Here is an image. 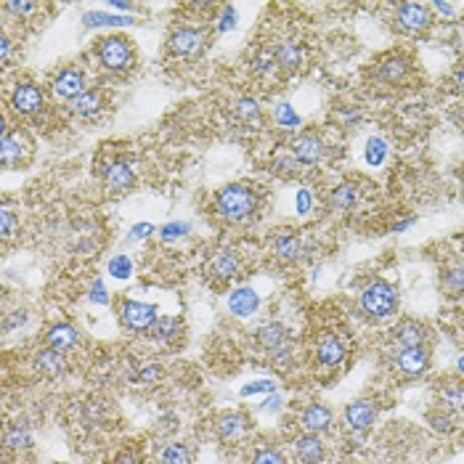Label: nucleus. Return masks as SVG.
<instances>
[{
    "mask_svg": "<svg viewBox=\"0 0 464 464\" xmlns=\"http://www.w3.org/2000/svg\"><path fill=\"white\" fill-rule=\"evenodd\" d=\"M255 207H258V197L244 183H231L218 191V197H215V210L226 220H244L255 213Z\"/></svg>",
    "mask_w": 464,
    "mask_h": 464,
    "instance_id": "nucleus-1",
    "label": "nucleus"
},
{
    "mask_svg": "<svg viewBox=\"0 0 464 464\" xmlns=\"http://www.w3.org/2000/svg\"><path fill=\"white\" fill-rule=\"evenodd\" d=\"M395 289L390 284H385V281H374L371 286L364 289V295H361V305L364 310L369 313L371 319H385V316H390L395 310Z\"/></svg>",
    "mask_w": 464,
    "mask_h": 464,
    "instance_id": "nucleus-2",
    "label": "nucleus"
},
{
    "mask_svg": "<svg viewBox=\"0 0 464 464\" xmlns=\"http://www.w3.org/2000/svg\"><path fill=\"white\" fill-rule=\"evenodd\" d=\"M98 59L112 72H125L133 64V46L122 37H107L98 43Z\"/></svg>",
    "mask_w": 464,
    "mask_h": 464,
    "instance_id": "nucleus-3",
    "label": "nucleus"
},
{
    "mask_svg": "<svg viewBox=\"0 0 464 464\" xmlns=\"http://www.w3.org/2000/svg\"><path fill=\"white\" fill-rule=\"evenodd\" d=\"M157 319H159V316H157L154 305H143V303H133V300H128V303L122 305V322L128 324L131 329H135V332H149V326H152Z\"/></svg>",
    "mask_w": 464,
    "mask_h": 464,
    "instance_id": "nucleus-4",
    "label": "nucleus"
},
{
    "mask_svg": "<svg viewBox=\"0 0 464 464\" xmlns=\"http://www.w3.org/2000/svg\"><path fill=\"white\" fill-rule=\"evenodd\" d=\"M398 24L406 32H422L430 24V8L422 3H404L398 8Z\"/></svg>",
    "mask_w": 464,
    "mask_h": 464,
    "instance_id": "nucleus-5",
    "label": "nucleus"
},
{
    "mask_svg": "<svg viewBox=\"0 0 464 464\" xmlns=\"http://www.w3.org/2000/svg\"><path fill=\"white\" fill-rule=\"evenodd\" d=\"M11 107L16 109L19 114H35L37 109L43 107V93H40L32 83L16 85L11 95Z\"/></svg>",
    "mask_w": 464,
    "mask_h": 464,
    "instance_id": "nucleus-6",
    "label": "nucleus"
},
{
    "mask_svg": "<svg viewBox=\"0 0 464 464\" xmlns=\"http://www.w3.org/2000/svg\"><path fill=\"white\" fill-rule=\"evenodd\" d=\"M202 48V32L199 29H191V27H180L170 37V51L175 56H194L197 51Z\"/></svg>",
    "mask_w": 464,
    "mask_h": 464,
    "instance_id": "nucleus-7",
    "label": "nucleus"
},
{
    "mask_svg": "<svg viewBox=\"0 0 464 464\" xmlns=\"http://www.w3.org/2000/svg\"><path fill=\"white\" fill-rule=\"evenodd\" d=\"M292 157L303 162V165H316V162H322L324 159V143L316 138V135H300L298 141L292 143Z\"/></svg>",
    "mask_w": 464,
    "mask_h": 464,
    "instance_id": "nucleus-8",
    "label": "nucleus"
},
{
    "mask_svg": "<svg viewBox=\"0 0 464 464\" xmlns=\"http://www.w3.org/2000/svg\"><path fill=\"white\" fill-rule=\"evenodd\" d=\"M395 366L406 374H422L430 366V353L425 347H404L395 356Z\"/></svg>",
    "mask_w": 464,
    "mask_h": 464,
    "instance_id": "nucleus-9",
    "label": "nucleus"
},
{
    "mask_svg": "<svg viewBox=\"0 0 464 464\" xmlns=\"http://www.w3.org/2000/svg\"><path fill=\"white\" fill-rule=\"evenodd\" d=\"M85 85V77L80 69H64L53 80V91H56V95L59 98H80V95L85 93L83 91Z\"/></svg>",
    "mask_w": 464,
    "mask_h": 464,
    "instance_id": "nucleus-10",
    "label": "nucleus"
},
{
    "mask_svg": "<svg viewBox=\"0 0 464 464\" xmlns=\"http://www.w3.org/2000/svg\"><path fill=\"white\" fill-rule=\"evenodd\" d=\"M300 425L305 432L310 435H316V432H324V430H329L332 425V411L322 404H310L305 411H303V419H300Z\"/></svg>",
    "mask_w": 464,
    "mask_h": 464,
    "instance_id": "nucleus-11",
    "label": "nucleus"
},
{
    "mask_svg": "<svg viewBox=\"0 0 464 464\" xmlns=\"http://www.w3.org/2000/svg\"><path fill=\"white\" fill-rule=\"evenodd\" d=\"M316 356H319V361H322L324 366H337L345 358V347H343V343L334 334H322L319 337V345H316Z\"/></svg>",
    "mask_w": 464,
    "mask_h": 464,
    "instance_id": "nucleus-12",
    "label": "nucleus"
},
{
    "mask_svg": "<svg viewBox=\"0 0 464 464\" xmlns=\"http://www.w3.org/2000/svg\"><path fill=\"white\" fill-rule=\"evenodd\" d=\"M35 364H37V369L43 371L46 377H59V374H64V369H67L61 350H53V347L40 350V353L35 356Z\"/></svg>",
    "mask_w": 464,
    "mask_h": 464,
    "instance_id": "nucleus-13",
    "label": "nucleus"
},
{
    "mask_svg": "<svg viewBox=\"0 0 464 464\" xmlns=\"http://www.w3.org/2000/svg\"><path fill=\"white\" fill-rule=\"evenodd\" d=\"M258 305H260V300L247 286L231 292V298H228V308H231V313H237V316H250L252 310H258Z\"/></svg>",
    "mask_w": 464,
    "mask_h": 464,
    "instance_id": "nucleus-14",
    "label": "nucleus"
},
{
    "mask_svg": "<svg viewBox=\"0 0 464 464\" xmlns=\"http://www.w3.org/2000/svg\"><path fill=\"white\" fill-rule=\"evenodd\" d=\"M0 157H3V165L6 167H16L22 162V135L19 133H8L3 131V138H0Z\"/></svg>",
    "mask_w": 464,
    "mask_h": 464,
    "instance_id": "nucleus-15",
    "label": "nucleus"
},
{
    "mask_svg": "<svg viewBox=\"0 0 464 464\" xmlns=\"http://www.w3.org/2000/svg\"><path fill=\"white\" fill-rule=\"evenodd\" d=\"M395 343H401L404 347H422V340H425V329L422 324L417 322H401L393 329Z\"/></svg>",
    "mask_w": 464,
    "mask_h": 464,
    "instance_id": "nucleus-16",
    "label": "nucleus"
},
{
    "mask_svg": "<svg viewBox=\"0 0 464 464\" xmlns=\"http://www.w3.org/2000/svg\"><path fill=\"white\" fill-rule=\"evenodd\" d=\"M133 167L125 165V162H114V165L107 167V173H104V180H107L109 189L114 191H122V189H131L133 186Z\"/></svg>",
    "mask_w": 464,
    "mask_h": 464,
    "instance_id": "nucleus-17",
    "label": "nucleus"
},
{
    "mask_svg": "<svg viewBox=\"0 0 464 464\" xmlns=\"http://www.w3.org/2000/svg\"><path fill=\"white\" fill-rule=\"evenodd\" d=\"M345 419L353 430H366L374 422V409L366 401H353L345 409Z\"/></svg>",
    "mask_w": 464,
    "mask_h": 464,
    "instance_id": "nucleus-18",
    "label": "nucleus"
},
{
    "mask_svg": "<svg viewBox=\"0 0 464 464\" xmlns=\"http://www.w3.org/2000/svg\"><path fill=\"white\" fill-rule=\"evenodd\" d=\"M258 343L263 347H268L271 353L279 350V347H286V329L281 324H265L258 329Z\"/></svg>",
    "mask_w": 464,
    "mask_h": 464,
    "instance_id": "nucleus-19",
    "label": "nucleus"
},
{
    "mask_svg": "<svg viewBox=\"0 0 464 464\" xmlns=\"http://www.w3.org/2000/svg\"><path fill=\"white\" fill-rule=\"evenodd\" d=\"M298 459L303 464H319L324 459V443L316 435L298 438Z\"/></svg>",
    "mask_w": 464,
    "mask_h": 464,
    "instance_id": "nucleus-20",
    "label": "nucleus"
},
{
    "mask_svg": "<svg viewBox=\"0 0 464 464\" xmlns=\"http://www.w3.org/2000/svg\"><path fill=\"white\" fill-rule=\"evenodd\" d=\"M356 202H358V191L350 183H343V186L332 189V194H329V210H334V213L350 210Z\"/></svg>",
    "mask_w": 464,
    "mask_h": 464,
    "instance_id": "nucleus-21",
    "label": "nucleus"
},
{
    "mask_svg": "<svg viewBox=\"0 0 464 464\" xmlns=\"http://www.w3.org/2000/svg\"><path fill=\"white\" fill-rule=\"evenodd\" d=\"M274 56L281 67H286V69H295V67H300V61H303V48H300L295 40H284V43H279V46H276Z\"/></svg>",
    "mask_w": 464,
    "mask_h": 464,
    "instance_id": "nucleus-22",
    "label": "nucleus"
},
{
    "mask_svg": "<svg viewBox=\"0 0 464 464\" xmlns=\"http://www.w3.org/2000/svg\"><path fill=\"white\" fill-rule=\"evenodd\" d=\"M74 343H77V332H74V326H69V324H59V326H53L48 332V345L53 347V350H67Z\"/></svg>",
    "mask_w": 464,
    "mask_h": 464,
    "instance_id": "nucleus-23",
    "label": "nucleus"
},
{
    "mask_svg": "<svg viewBox=\"0 0 464 464\" xmlns=\"http://www.w3.org/2000/svg\"><path fill=\"white\" fill-rule=\"evenodd\" d=\"M237 271H239V258L231 250H223L215 255L213 274L218 279H231V276H237Z\"/></svg>",
    "mask_w": 464,
    "mask_h": 464,
    "instance_id": "nucleus-24",
    "label": "nucleus"
},
{
    "mask_svg": "<svg viewBox=\"0 0 464 464\" xmlns=\"http://www.w3.org/2000/svg\"><path fill=\"white\" fill-rule=\"evenodd\" d=\"M247 427V422L241 414H223V417L215 422V430H218V435L223 438V441H231V438H237L241 430Z\"/></svg>",
    "mask_w": 464,
    "mask_h": 464,
    "instance_id": "nucleus-25",
    "label": "nucleus"
},
{
    "mask_svg": "<svg viewBox=\"0 0 464 464\" xmlns=\"http://www.w3.org/2000/svg\"><path fill=\"white\" fill-rule=\"evenodd\" d=\"M101 107H104V95H101V91H85L80 98H74V112L83 114V117L95 114Z\"/></svg>",
    "mask_w": 464,
    "mask_h": 464,
    "instance_id": "nucleus-26",
    "label": "nucleus"
},
{
    "mask_svg": "<svg viewBox=\"0 0 464 464\" xmlns=\"http://www.w3.org/2000/svg\"><path fill=\"white\" fill-rule=\"evenodd\" d=\"M175 332H178V322L173 319V316H159L152 326H149V337L152 340H170V337H175Z\"/></svg>",
    "mask_w": 464,
    "mask_h": 464,
    "instance_id": "nucleus-27",
    "label": "nucleus"
},
{
    "mask_svg": "<svg viewBox=\"0 0 464 464\" xmlns=\"http://www.w3.org/2000/svg\"><path fill=\"white\" fill-rule=\"evenodd\" d=\"M159 459L162 464H191V451L183 443H170L167 449H162Z\"/></svg>",
    "mask_w": 464,
    "mask_h": 464,
    "instance_id": "nucleus-28",
    "label": "nucleus"
},
{
    "mask_svg": "<svg viewBox=\"0 0 464 464\" xmlns=\"http://www.w3.org/2000/svg\"><path fill=\"white\" fill-rule=\"evenodd\" d=\"M237 114L247 125H260V107H258V101L255 98H239L237 101Z\"/></svg>",
    "mask_w": 464,
    "mask_h": 464,
    "instance_id": "nucleus-29",
    "label": "nucleus"
},
{
    "mask_svg": "<svg viewBox=\"0 0 464 464\" xmlns=\"http://www.w3.org/2000/svg\"><path fill=\"white\" fill-rule=\"evenodd\" d=\"M276 252H279V258H284V260H298L300 255H303V244H300V239H295V237H279L276 239Z\"/></svg>",
    "mask_w": 464,
    "mask_h": 464,
    "instance_id": "nucleus-30",
    "label": "nucleus"
},
{
    "mask_svg": "<svg viewBox=\"0 0 464 464\" xmlns=\"http://www.w3.org/2000/svg\"><path fill=\"white\" fill-rule=\"evenodd\" d=\"M377 74H380L385 83H401V77L406 74L404 59H387L380 69H377Z\"/></svg>",
    "mask_w": 464,
    "mask_h": 464,
    "instance_id": "nucleus-31",
    "label": "nucleus"
},
{
    "mask_svg": "<svg viewBox=\"0 0 464 464\" xmlns=\"http://www.w3.org/2000/svg\"><path fill=\"white\" fill-rule=\"evenodd\" d=\"M443 286L451 292V295H464V268H451L443 276Z\"/></svg>",
    "mask_w": 464,
    "mask_h": 464,
    "instance_id": "nucleus-32",
    "label": "nucleus"
},
{
    "mask_svg": "<svg viewBox=\"0 0 464 464\" xmlns=\"http://www.w3.org/2000/svg\"><path fill=\"white\" fill-rule=\"evenodd\" d=\"M443 404L451 406V409H464V387L462 385H449L443 387Z\"/></svg>",
    "mask_w": 464,
    "mask_h": 464,
    "instance_id": "nucleus-33",
    "label": "nucleus"
},
{
    "mask_svg": "<svg viewBox=\"0 0 464 464\" xmlns=\"http://www.w3.org/2000/svg\"><path fill=\"white\" fill-rule=\"evenodd\" d=\"M131 271H133V263H131V258H125V255H117V258L109 260V274L117 276V279H128Z\"/></svg>",
    "mask_w": 464,
    "mask_h": 464,
    "instance_id": "nucleus-34",
    "label": "nucleus"
},
{
    "mask_svg": "<svg viewBox=\"0 0 464 464\" xmlns=\"http://www.w3.org/2000/svg\"><path fill=\"white\" fill-rule=\"evenodd\" d=\"M88 27H98V24H114V27H122V24H131V19L125 16H107V13H88L83 19Z\"/></svg>",
    "mask_w": 464,
    "mask_h": 464,
    "instance_id": "nucleus-35",
    "label": "nucleus"
},
{
    "mask_svg": "<svg viewBox=\"0 0 464 464\" xmlns=\"http://www.w3.org/2000/svg\"><path fill=\"white\" fill-rule=\"evenodd\" d=\"M274 119L281 125V128H295V125H298V114L292 112L289 104H279L274 112Z\"/></svg>",
    "mask_w": 464,
    "mask_h": 464,
    "instance_id": "nucleus-36",
    "label": "nucleus"
},
{
    "mask_svg": "<svg viewBox=\"0 0 464 464\" xmlns=\"http://www.w3.org/2000/svg\"><path fill=\"white\" fill-rule=\"evenodd\" d=\"M366 159H369L371 165H380L382 159H385V141L371 138V141L366 143Z\"/></svg>",
    "mask_w": 464,
    "mask_h": 464,
    "instance_id": "nucleus-37",
    "label": "nucleus"
},
{
    "mask_svg": "<svg viewBox=\"0 0 464 464\" xmlns=\"http://www.w3.org/2000/svg\"><path fill=\"white\" fill-rule=\"evenodd\" d=\"M186 231H189L186 223H167V226L162 228V239H165V241H175V239L186 237Z\"/></svg>",
    "mask_w": 464,
    "mask_h": 464,
    "instance_id": "nucleus-38",
    "label": "nucleus"
},
{
    "mask_svg": "<svg viewBox=\"0 0 464 464\" xmlns=\"http://www.w3.org/2000/svg\"><path fill=\"white\" fill-rule=\"evenodd\" d=\"M255 464H284V459L274 449H263V451L255 453Z\"/></svg>",
    "mask_w": 464,
    "mask_h": 464,
    "instance_id": "nucleus-39",
    "label": "nucleus"
},
{
    "mask_svg": "<svg viewBox=\"0 0 464 464\" xmlns=\"http://www.w3.org/2000/svg\"><path fill=\"white\" fill-rule=\"evenodd\" d=\"M13 226H16V220H13V213L8 207H3V237L8 239L13 234Z\"/></svg>",
    "mask_w": 464,
    "mask_h": 464,
    "instance_id": "nucleus-40",
    "label": "nucleus"
},
{
    "mask_svg": "<svg viewBox=\"0 0 464 464\" xmlns=\"http://www.w3.org/2000/svg\"><path fill=\"white\" fill-rule=\"evenodd\" d=\"M91 300H93V303H109L107 286L101 284V281H95L93 284V289H91Z\"/></svg>",
    "mask_w": 464,
    "mask_h": 464,
    "instance_id": "nucleus-41",
    "label": "nucleus"
},
{
    "mask_svg": "<svg viewBox=\"0 0 464 464\" xmlns=\"http://www.w3.org/2000/svg\"><path fill=\"white\" fill-rule=\"evenodd\" d=\"M263 390H274V382H255V385H247L241 395H252V393H263Z\"/></svg>",
    "mask_w": 464,
    "mask_h": 464,
    "instance_id": "nucleus-42",
    "label": "nucleus"
},
{
    "mask_svg": "<svg viewBox=\"0 0 464 464\" xmlns=\"http://www.w3.org/2000/svg\"><path fill=\"white\" fill-rule=\"evenodd\" d=\"M27 441H29V438H27L24 432H19V430H13V432H8V446H11V449H19V446H27Z\"/></svg>",
    "mask_w": 464,
    "mask_h": 464,
    "instance_id": "nucleus-43",
    "label": "nucleus"
},
{
    "mask_svg": "<svg viewBox=\"0 0 464 464\" xmlns=\"http://www.w3.org/2000/svg\"><path fill=\"white\" fill-rule=\"evenodd\" d=\"M6 8H8V11H13V13H29V11H35V6H32V3H8Z\"/></svg>",
    "mask_w": 464,
    "mask_h": 464,
    "instance_id": "nucleus-44",
    "label": "nucleus"
},
{
    "mask_svg": "<svg viewBox=\"0 0 464 464\" xmlns=\"http://www.w3.org/2000/svg\"><path fill=\"white\" fill-rule=\"evenodd\" d=\"M154 228L149 226V223H138V226L133 228V234H131V239H143V237H149Z\"/></svg>",
    "mask_w": 464,
    "mask_h": 464,
    "instance_id": "nucleus-45",
    "label": "nucleus"
},
{
    "mask_svg": "<svg viewBox=\"0 0 464 464\" xmlns=\"http://www.w3.org/2000/svg\"><path fill=\"white\" fill-rule=\"evenodd\" d=\"M114 464H141V462H138V456H135L133 451H125V453H119Z\"/></svg>",
    "mask_w": 464,
    "mask_h": 464,
    "instance_id": "nucleus-46",
    "label": "nucleus"
},
{
    "mask_svg": "<svg viewBox=\"0 0 464 464\" xmlns=\"http://www.w3.org/2000/svg\"><path fill=\"white\" fill-rule=\"evenodd\" d=\"M298 207H300V213H303V215L308 213V207H310V197H308V191H300V197H298Z\"/></svg>",
    "mask_w": 464,
    "mask_h": 464,
    "instance_id": "nucleus-47",
    "label": "nucleus"
},
{
    "mask_svg": "<svg viewBox=\"0 0 464 464\" xmlns=\"http://www.w3.org/2000/svg\"><path fill=\"white\" fill-rule=\"evenodd\" d=\"M432 8H435V11H441V13H446V16H451V13H453V8L449 6V3H432Z\"/></svg>",
    "mask_w": 464,
    "mask_h": 464,
    "instance_id": "nucleus-48",
    "label": "nucleus"
},
{
    "mask_svg": "<svg viewBox=\"0 0 464 464\" xmlns=\"http://www.w3.org/2000/svg\"><path fill=\"white\" fill-rule=\"evenodd\" d=\"M449 422H451L449 417H443V419H441V417H435V427H438V430H449V427H451Z\"/></svg>",
    "mask_w": 464,
    "mask_h": 464,
    "instance_id": "nucleus-49",
    "label": "nucleus"
},
{
    "mask_svg": "<svg viewBox=\"0 0 464 464\" xmlns=\"http://www.w3.org/2000/svg\"><path fill=\"white\" fill-rule=\"evenodd\" d=\"M223 19H226V22L220 24V29H228V24L234 27V11H231V8H228V11H226V16H223Z\"/></svg>",
    "mask_w": 464,
    "mask_h": 464,
    "instance_id": "nucleus-50",
    "label": "nucleus"
},
{
    "mask_svg": "<svg viewBox=\"0 0 464 464\" xmlns=\"http://www.w3.org/2000/svg\"><path fill=\"white\" fill-rule=\"evenodd\" d=\"M279 406H281V404H279V398H271V404H265V406H263V411H276Z\"/></svg>",
    "mask_w": 464,
    "mask_h": 464,
    "instance_id": "nucleus-51",
    "label": "nucleus"
},
{
    "mask_svg": "<svg viewBox=\"0 0 464 464\" xmlns=\"http://www.w3.org/2000/svg\"><path fill=\"white\" fill-rule=\"evenodd\" d=\"M8 51H11V43H8V37H3V59H8Z\"/></svg>",
    "mask_w": 464,
    "mask_h": 464,
    "instance_id": "nucleus-52",
    "label": "nucleus"
},
{
    "mask_svg": "<svg viewBox=\"0 0 464 464\" xmlns=\"http://www.w3.org/2000/svg\"><path fill=\"white\" fill-rule=\"evenodd\" d=\"M456 83H459V88L464 91V72H459V74H456Z\"/></svg>",
    "mask_w": 464,
    "mask_h": 464,
    "instance_id": "nucleus-53",
    "label": "nucleus"
},
{
    "mask_svg": "<svg viewBox=\"0 0 464 464\" xmlns=\"http://www.w3.org/2000/svg\"><path fill=\"white\" fill-rule=\"evenodd\" d=\"M459 371H462V374H464V356L459 358Z\"/></svg>",
    "mask_w": 464,
    "mask_h": 464,
    "instance_id": "nucleus-54",
    "label": "nucleus"
},
{
    "mask_svg": "<svg viewBox=\"0 0 464 464\" xmlns=\"http://www.w3.org/2000/svg\"><path fill=\"white\" fill-rule=\"evenodd\" d=\"M462 186H464V183H462Z\"/></svg>",
    "mask_w": 464,
    "mask_h": 464,
    "instance_id": "nucleus-55",
    "label": "nucleus"
}]
</instances>
